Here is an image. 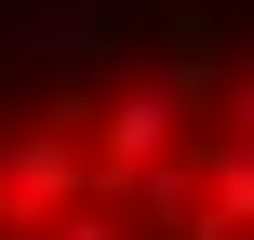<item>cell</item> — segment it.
I'll list each match as a JSON object with an SVG mask.
<instances>
[{
  "label": "cell",
  "mask_w": 254,
  "mask_h": 240,
  "mask_svg": "<svg viewBox=\"0 0 254 240\" xmlns=\"http://www.w3.org/2000/svg\"><path fill=\"white\" fill-rule=\"evenodd\" d=\"M80 187V160L54 147V134H27V147H0V214L13 227H54V200Z\"/></svg>",
  "instance_id": "obj_1"
},
{
  "label": "cell",
  "mask_w": 254,
  "mask_h": 240,
  "mask_svg": "<svg viewBox=\"0 0 254 240\" xmlns=\"http://www.w3.org/2000/svg\"><path fill=\"white\" fill-rule=\"evenodd\" d=\"M174 120H188V80H147V94H121V107H107V174L161 160V147H174Z\"/></svg>",
  "instance_id": "obj_2"
},
{
  "label": "cell",
  "mask_w": 254,
  "mask_h": 240,
  "mask_svg": "<svg viewBox=\"0 0 254 240\" xmlns=\"http://www.w3.org/2000/svg\"><path fill=\"white\" fill-rule=\"evenodd\" d=\"M228 227H254V134L214 147V240H228Z\"/></svg>",
  "instance_id": "obj_3"
},
{
  "label": "cell",
  "mask_w": 254,
  "mask_h": 240,
  "mask_svg": "<svg viewBox=\"0 0 254 240\" xmlns=\"http://www.w3.org/2000/svg\"><path fill=\"white\" fill-rule=\"evenodd\" d=\"M228 134H254V80H241V94H228Z\"/></svg>",
  "instance_id": "obj_4"
}]
</instances>
